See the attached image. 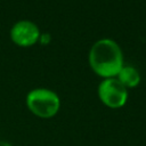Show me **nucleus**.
<instances>
[{
  "mask_svg": "<svg viewBox=\"0 0 146 146\" xmlns=\"http://www.w3.org/2000/svg\"><path fill=\"white\" fill-rule=\"evenodd\" d=\"M116 79L128 89V88H133L137 87L140 82V73L138 72L137 68L133 66L127 65L121 68L119 74L116 75Z\"/></svg>",
  "mask_w": 146,
  "mask_h": 146,
  "instance_id": "5",
  "label": "nucleus"
},
{
  "mask_svg": "<svg viewBox=\"0 0 146 146\" xmlns=\"http://www.w3.org/2000/svg\"><path fill=\"white\" fill-rule=\"evenodd\" d=\"M10 38L18 46L29 47L40 39V30L38 25L31 21H18L10 29Z\"/></svg>",
  "mask_w": 146,
  "mask_h": 146,
  "instance_id": "4",
  "label": "nucleus"
},
{
  "mask_svg": "<svg viewBox=\"0 0 146 146\" xmlns=\"http://www.w3.org/2000/svg\"><path fill=\"white\" fill-rule=\"evenodd\" d=\"M98 97L105 106L120 108L128 100V89L116 78H107L98 86Z\"/></svg>",
  "mask_w": 146,
  "mask_h": 146,
  "instance_id": "3",
  "label": "nucleus"
},
{
  "mask_svg": "<svg viewBox=\"0 0 146 146\" xmlns=\"http://www.w3.org/2000/svg\"><path fill=\"white\" fill-rule=\"evenodd\" d=\"M0 146H11V144L8 141H0Z\"/></svg>",
  "mask_w": 146,
  "mask_h": 146,
  "instance_id": "6",
  "label": "nucleus"
},
{
  "mask_svg": "<svg viewBox=\"0 0 146 146\" xmlns=\"http://www.w3.org/2000/svg\"><path fill=\"white\" fill-rule=\"evenodd\" d=\"M89 63L94 72L104 79L116 78L123 67V54L114 40L103 38L92 44L89 51Z\"/></svg>",
  "mask_w": 146,
  "mask_h": 146,
  "instance_id": "1",
  "label": "nucleus"
},
{
  "mask_svg": "<svg viewBox=\"0 0 146 146\" xmlns=\"http://www.w3.org/2000/svg\"><path fill=\"white\" fill-rule=\"evenodd\" d=\"M26 106L29 111L38 117L50 119L60 108L59 96L47 88H35L26 95Z\"/></svg>",
  "mask_w": 146,
  "mask_h": 146,
  "instance_id": "2",
  "label": "nucleus"
}]
</instances>
